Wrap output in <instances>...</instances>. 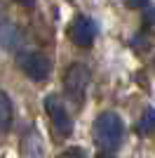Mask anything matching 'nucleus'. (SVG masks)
<instances>
[{"label": "nucleus", "mask_w": 155, "mask_h": 158, "mask_svg": "<svg viewBox=\"0 0 155 158\" xmlns=\"http://www.w3.org/2000/svg\"><path fill=\"white\" fill-rule=\"evenodd\" d=\"M87 85H89V71H87V66L73 64L71 69L66 71V78H64L66 94H68L75 104H82L85 94H87Z\"/></svg>", "instance_id": "3"}, {"label": "nucleus", "mask_w": 155, "mask_h": 158, "mask_svg": "<svg viewBox=\"0 0 155 158\" xmlns=\"http://www.w3.org/2000/svg\"><path fill=\"white\" fill-rule=\"evenodd\" d=\"M0 24H2V12H0Z\"/></svg>", "instance_id": "15"}, {"label": "nucleus", "mask_w": 155, "mask_h": 158, "mask_svg": "<svg viewBox=\"0 0 155 158\" xmlns=\"http://www.w3.org/2000/svg\"><path fill=\"white\" fill-rule=\"evenodd\" d=\"M45 109H47V116H50V120H52V125H54V130H57V135L68 137V135L73 132V118L68 116V109H66V104L61 102V97H57V94H47Z\"/></svg>", "instance_id": "4"}, {"label": "nucleus", "mask_w": 155, "mask_h": 158, "mask_svg": "<svg viewBox=\"0 0 155 158\" xmlns=\"http://www.w3.org/2000/svg\"><path fill=\"white\" fill-rule=\"evenodd\" d=\"M127 2V7H132V10H136V7H143L148 0H125Z\"/></svg>", "instance_id": "11"}, {"label": "nucleus", "mask_w": 155, "mask_h": 158, "mask_svg": "<svg viewBox=\"0 0 155 158\" xmlns=\"http://www.w3.org/2000/svg\"><path fill=\"white\" fill-rule=\"evenodd\" d=\"M139 130L141 132H146V135H153L155 132V109H146L143 111V116H141V123H139Z\"/></svg>", "instance_id": "9"}, {"label": "nucleus", "mask_w": 155, "mask_h": 158, "mask_svg": "<svg viewBox=\"0 0 155 158\" xmlns=\"http://www.w3.org/2000/svg\"><path fill=\"white\" fill-rule=\"evenodd\" d=\"M17 2H21V5H26V7H31L35 0H17Z\"/></svg>", "instance_id": "13"}, {"label": "nucleus", "mask_w": 155, "mask_h": 158, "mask_svg": "<svg viewBox=\"0 0 155 158\" xmlns=\"http://www.w3.org/2000/svg\"><path fill=\"white\" fill-rule=\"evenodd\" d=\"M17 66L35 83H42V80L50 78L52 64L42 52H21L17 57Z\"/></svg>", "instance_id": "2"}, {"label": "nucleus", "mask_w": 155, "mask_h": 158, "mask_svg": "<svg viewBox=\"0 0 155 158\" xmlns=\"http://www.w3.org/2000/svg\"><path fill=\"white\" fill-rule=\"evenodd\" d=\"M17 40H19V33L14 31L10 24H0V43H2L7 50H14V47H17Z\"/></svg>", "instance_id": "8"}, {"label": "nucleus", "mask_w": 155, "mask_h": 158, "mask_svg": "<svg viewBox=\"0 0 155 158\" xmlns=\"http://www.w3.org/2000/svg\"><path fill=\"white\" fill-rule=\"evenodd\" d=\"M12 102H10V97H7L5 92H0V135L2 132L10 130V125H12Z\"/></svg>", "instance_id": "7"}, {"label": "nucleus", "mask_w": 155, "mask_h": 158, "mask_svg": "<svg viewBox=\"0 0 155 158\" xmlns=\"http://www.w3.org/2000/svg\"><path fill=\"white\" fill-rule=\"evenodd\" d=\"M21 146H24L26 158H42V142H40V137H38L35 130H31L24 137V144Z\"/></svg>", "instance_id": "6"}, {"label": "nucleus", "mask_w": 155, "mask_h": 158, "mask_svg": "<svg viewBox=\"0 0 155 158\" xmlns=\"http://www.w3.org/2000/svg\"><path fill=\"white\" fill-rule=\"evenodd\" d=\"M61 158H85V151L75 146V149H68V151H64V153H61Z\"/></svg>", "instance_id": "10"}, {"label": "nucleus", "mask_w": 155, "mask_h": 158, "mask_svg": "<svg viewBox=\"0 0 155 158\" xmlns=\"http://www.w3.org/2000/svg\"><path fill=\"white\" fill-rule=\"evenodd\" d=\"M68 35H71V40L75 43V45L89 47L92 43H94V38H97V24H94V19H89V17L80 14V17H75V19H73Z\"/></svg>", "instance_id": "5"}, {"label": "nucleus", "mask_w": 155, "mask_h": 158, "mask_svg": "<svg viewBox=\"0 0 155 158\" xmlns=\"http://www.w3.org/2000/svg\"><path fill=\"white\" fill-rule=\"evenodd\" d=\"M92 135H94V142H97L99 149H103V151H115L125 139V123L117 113L106 111L94 120Z\"/></svg>", "instance_id": "1"}, {"label": "nucleus", "mask_w": 155, "mask_h": 158, "mask_svg": "<svg viewBox=\"0 0 155 158\" xmlns=\"http://www.w3.org/2000/svg\"><path fill=\"white\" fill-rule=\"evenodd\" d=\"M146 19H148V21H153V24H155V7H153V10H148V14H146Z\"/></svg>", "instance_id": "12"}, {"label": "nucleus", "mask_w": 155, "mask_h": 158, "mask_svg": "<svg viewBox=\"0 0 155 158\" xmlns=\"http://www.w3.org/2000/svg\"><path fill=\"white\" fill-rule=\"evenodd\" d=\"M99 158H115V156H110V153H101Z\"/></svg>", "instance_id": "14"}]
</instances>
